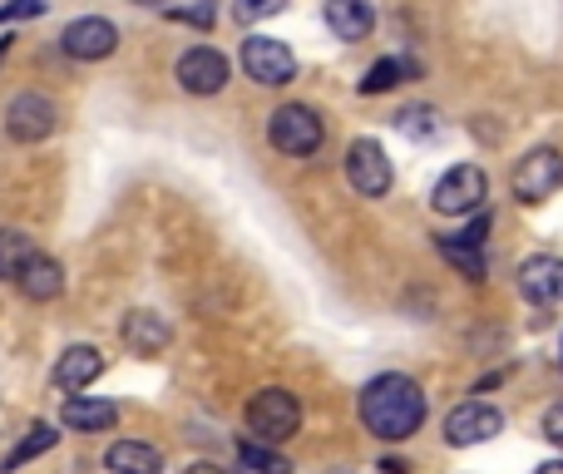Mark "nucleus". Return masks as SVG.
Masks as SVG:
<instances>
[{"label":"nucleus","mask_w":563,"mask_h":474,"mask_svg":"<svg viewBox=\"0 0 563 474\" xmlns=\"http://www.w3.org/2000/svg\"><path fill=\"white\" fill-rule=\"evenodd\" d=\"M356 410H361V426H366L371 436L396 445V440L416 436L420 420H426V390H420L410 376L390 371V376H376L366 390H361Z\"/></svg>","instance_id":"1"},{"label":"nucleus","mask_w":563,"mask_h":474,"mask_svg":"<svg viewBox=\"0 0 563 474\" xmlns=\"http://www.w3.org/2000/svg\"><path fill=\"white\" fill-rule=\"evenodd\" d=\"M243 416H247V430L257 436V445H282V440H291V436H297V426H301L297 396H291V390H282V386L257 390V396L247 400Z\"/></svg>","instance_id":"2"},{"label":"nucleus","mask_w":563,"mask_h":474,"mask_svg":"<svg viewBox=\"0 0 563 474\" xmlns=\"http://www.w3.org/2000/svg\"><path fill=\"white\" fill-rule=\"evenodd\" d=\"M509 184H515L519 203H544V198H554L563 188V154H559V148H549V144L529 148V154L515 164Z\"/></svg>","instance_id":"3"},{"label":"nucleus","mask_w":563,"mask_h":474,"mask_svg":"<svg viewBox=\"0 0 563 474\" xmlns=\"http://www.w3.org/2000/svg\"><path fill=\"white\" fill-rule=\"evenodd\" d=\"M267 139H273V148H277V154H287V158L317 154V148H321V119H317V109L282 104L277 114H273V124H267Z\"/></svg>","instance_id":"4"},{"label":"nucleus","mask_w":563,"mask_h":474,"mask_svg":"<svg viewBox=\"0 0 563 474\" xmlns=\"http://www.w3.org/2000/svg\"><path fill=\"white\" fill-rule=\"evenodd\" d=\"M485 194H489L485 174H479L475 164H455L435 184V194H430V208H435V213H445V218H465V213H479Z\"/></svg>","instance_id":"5"},{"label":"nucleus","mask_w":563,"mask_h":474,"mask_svg":"<svg viewBox=\"0 0 563 474\" xmlns=\"http://www.w3.org/2000/svg\"><path fill=\"white\" fill-rule=\"evenodd\" d=\"M59 124V109L49 95H35V89H25V95L10 99L5 109V134L15 139V144H40V139H49Z\"/></svg>","instance_id":"6"},{"label":"nucleus","mask_w":563,"mask_h":474,"mask_svg":"<svg viewBox=\"0 0 563 474\" xmlns=\"http://www.w3.org/2000/svg\"><path fill=\"white\" fill-rule=\"evenodd\" d=\"M346 178L356 194L386 198L390 184H396V168H390V154L376 144V139H356V144L346 148Z\"/></svg>","instance_id":"7"},{"label":"nucleus","mask_w":563,"mask_h":474,"mask_svg":"<svg viewBox=\"0 0 563 474\" xmlns=\"http://www.w3.org/2000/svg\"><path fill=\"white\" fill-rule=\"evenodd\" d=\"M243 69H247L253 85L277 89V85H287V79L297 75V55H291V49L282 45V40H273V35H253V40H243Z\"/></svg>","instance_id":"8"},{"label":"nucleus","mask_w":563,"mask_h":474,"mask_svg":"<svg viewBox=\"0 0 563 474\" xmlns=\"http://www.w3.org/2000/svg\"><path fill=\"white\" fill-rule=\"evenodd\" d=\"M499 430H505V410L485 406V400H465V406H455L445 416V440L455 450H470V445H485V440H495Z\"/></svg>","instance_id":"9"},{"label":"nucleus","mask_w":563,"mask_h":474,"mask_svg":"<svg viewBox=\"0 0 563 474\" xmlns=\"http://www.w3.org/2000/svg\"><path fill=\"white\" fill-rule=\"evenodd\" d=\"M59 45H65L69 59H109L119 49V30H114V20H104V15H79L65 25Z\"/></svg>","instance_id":"10"},{"label":"nucleus","mask_w":563,"mask_h":474,"mask_svg":"<svg viewBox=\"0 0 563 474\" xmlns=\"http://www.w3.org/2000/svg\"><path fill=\"white\" fill-rule=\"evenodd\" d=\"M178 85L188 89V95H218V89L228 85V59L218 55L213 45H194L184 59H178Z\"/></svg>","instance_id":"11"},{"label":"nucleus","mask_w":563,"mask_h":474,"mask_svg":"<svg viewBox=\"0 0 563 474\" xmlns=\"http://www.w3.org/2000/svg\"><path fill=\"white\" fill-rule=\"evenodd\" d=\"M519 291H525L534 307H554V301H563V257H549V252L529 257L525 267H519Z\"/></svg>","instance_id":"12"},{"label":"nucleus","mask_w":563,"mask_h":474,"mask_svg":"<svg viewBox=\"0 0 563 474\" xmlns=\"http://www.w3.org/2000/svg\"><path fill=\"white\" fill-rule=\"evenodd\" d=\"M119 337H124V346L134 351V356H158V351L174 341V327H168L158 311H129Z\"/></svg>","instance_id":"13"},{"label":"nucleus","mask_w":563,"mask_h":474,"mask_svg":"<svg viewBox=\"0 0 563 474\" xmlns=\"http://www.w3.org/2000/svg\"><path fill=\"white\" fill-rule=\"evenodd\" d=\"M99 376H104V356H99L95 346H69L65 356L55 361V386L69 390V396H79L85 386H95Z\"/></svg>","instance_id":"14"},{"label":"nucleus","mask_w":563,"mask_h":474,"mask_svg":"<svg viewBox=\"0 0 563 474\" xmlns=\"http://www.w3.org/2000/svg\"><path fill=\"white\" fill-rule=\"evenodd\" d=\"M119 406L114 400H99V396H69L59 406V426L69 430H85V436H99V430H114Z\"/></svg>","instance_id":"15"},{"label":"nucleus","mask_w":563,"mask_h":474,"mask_svg":"<svg viewBox=\"0 0 563 474\" xmlns=\"http://www.w3.org/2000/svg\"><path fill=\"white\" fill-rule=\"evenodd\" d=\"M15 287L25 291L30 301H55L59 291H65V267H59L55 257H45V252H35V257L25 262V272L15 277Z\"/></svg>","instance_id":"16"},{"label":"nucleus","mask_w":563,"mask_h":474,"mask_svg":"<svg viewBox=\"0 0 563 474\" xmlns=\"http://www.w3.org/2000/svg\"><path fill=\"white\" fill-rule=\"evenodd\" d=\"M104 465H109V474H158L164 470V455H158L154 445H144V440H114Z\"/></svg>","instance_id":"17"},{"label":"nucleus","mask_w":563,"mask_h":474,"mask_svg":"<svg viewBox=\"0 0 563 474\" xmlns=\"http://www.w3.org/2000/svg\"><path fill=\"white\" fill-rule=\"evenodd\" d=\"M327 25L336 30V40H366L371 25H376V15H371L366 0H327Z\"/></svg>","instance_id":"18"},{"label":"nucleus","mask_w":563,"mask_h":474,"mask_svg":"<svg viewBox=\"0 0 563 474\" xmlns=\"http://www.w3.org/2000/svg\"><path fill=\"white\" fill-rule=\"evenodd\" d=\"M55 426H45V420H35V426H30L25 430V440H20V445L15 450H10V455L5 460H0V474H15L20 465H30V460H40V455H45V450H55Z\"/></svg>","instance_id":"19"},{"label":"nucleus","mask_w":563,"mask_h":474,"mask_svg":"<svg viewBox=\"0 0 563 474\" xmlns=\"http://www.w3.org/2000/svg\"><path fill=\"white\" fill-rule=\"evenodd\" d=\"M30 257H35V242L20 228H0V282H15Z\"/></svg>","instance_id":"20"},{"label":"nucleus","mask_w":563,"mask_h":474,"mask_svg":"<svg viewBox=\"0 0 563 474\" xmlns=\"http://www.w3.org/2000/svg\"><path fill=\"white\" fill-rule=\"evenodd\" d=\"M396 124H400V134H406V139H440V134H445V119H440V109H430V104L400 109Z\"/></svg>","instance_id":"21"},{"label":"nucleus","mask_w":563,"mask_h":474,"mask_svg":"<svg viewBox=\"0 0 563 474\" xmlns=\"http://www.w3.org/2000/svg\"><path fill=\"white\" fill-rule=\"evenodd\" d=\"M440 257L450 262V267H460L470 282H485V252L475 247V242H460V238H440Z\"/></svg>","instance_id":"22"},{"label":"nucleus","mask_w":563,"mask_h":474,"mask_svg":"<svg viewBox=\"0 0 563 474\" xmlns=\"http://www.w3.org/2000/svg\"><path fill=\"white\" fill-rule=\"evenodd\" d=\"M406 75H416L410 59H376V65L366 69V79H361V95H386V89H396Z\"/></svg>","instance_id":"23"},{"label":"nucleus","mask_w":563,"mask_h":474,"mask_svg":"<svg viewBox=\"0 0 563 474\" xmlns=\"http://www.w3.org/2000/svg\"><path fill=\"white\" fill-rule=\"evenodd\" d=\"M238 460H243V470H253V474H291V460L273 445H257V440H243V445H238Z\"/></svg>","instance_id":"24"},{"label":"nucleus","mask_w":563,"mask_h":474,"mask_svg":"<svg viewBox=\"0 0 563 474\" xmlns=\"http://www.w3.org/2000/svg\"><path fill=\"white\" fill-rule=\"evenodd\" d=\"M287 10V0H238V15L253 25V20H273V15H282Z\"/></svg>","instance_id":"25"},{"label":"nucleus","mask_w":563,"mask_h":474,"mask_svg":"<svg viewBox=\"0 0 563 474\" xmlns=\"http://www.w3.org/2000/svg\"><path fill=\"white\" fill-rule=\"evenodd\" d=\"M174 20H188V25H213V15H218V0H198V5H184V10H168Z\"/></svg>","instance_id":"26"},{"label":"nucleus","mask_w":563,"mask_h":474,"mask_svg":"<svg viewBox=\"0 0 563 474\" xmlns=\"http://www.w3.org/2000/svg\"><path fill=\"white\" fill-rule=\"evenodd\" d=\"M30 15H45V0H10V5H0V25H10V20H30Z\"/></svg>","instance_id":"27"},{"label":"nucleus","mask_w":563,"mask_h":474,"mask_svg":"<svg viewBox=\"0 0 563 474\" xmlns=\"http://www.w3.org/2000/svg\"><path fill=\"white\" fill-rule=\"evenodd\" d=\"M544 440H549V445H559V450H563V406H554V410L544 416Z\"/></svg>","instance_id":"28"},{"label":"nucleus","mask_w":563,"mask_h":474,"mask_svg":"<svg viewBox=\"0 0 563 474\" xmlns=\"http://www.w3.org/2000/svg\"><path fill=\"white\" fill-rule=\"evenodd\" d=\"M184 474H228V470L223 465H208V460H203V465H188Z\"/></svg>","instance_id":"29"},{"label":"nucleus","mask_w":563,"mask_h":474,"mask_svg":"<svg viewBox=\"0 0 563 474\" xmlns=\"http://www.w3.org/2000/svg\"><path fill=\"white\" fill-rule=\"evenodd\" d=\"M534 474H563V460H549V465H539Z\"/></svg>","instance_id":"30"},{"label":"nucleus","mask_w":563,"mask_h":474,"mask_svg":"<svg viewBox=\"0 0 563 474\" xmlns=\"http://www.w3.org/2000/svg\"><path fill=\"white\" fill-rule=\"evenodd\" d=\"M134 5H164V0H134Z\"/></svg>","instance_id":"31"}]
</instances>
